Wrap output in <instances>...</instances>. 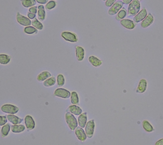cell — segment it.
I'll list each match as a JSON object with an SVG mask.
<instances>
[{"instance_id":"21","label":"cell","mask_w":163,"mask_h":145,"mask_svg":"<svg viewBox=\"0 0 163 145\" xmlns=\"http://www.w3.org/2000/svg\"><path fill=\"white\" fill-rule=\"evenodd\" d=\"M90 63L94 67H100L102 64V62L94 56H90L88 58Z\"/></svg>"},{"instance_id":"3","label":"cell","mask_w":163,"mask_h":145,"mask_svg":"<svg viewBox=\"0 0 163 145\" xmlns=\"http://www.w3.org/2000/svg\"><path fill=\"white\" fill-rule=\"evenodd\" d=\"M1 110L2 112L11 115H14L18 113L19 108L15 105L12 104H4L2 106Z\"/></svg>"},{"instance_id":"40","label":"cell","mask_w":163,"mask_h":145,"mask_svg":"<svg viewBox=\"0 0 163 145\" xmlns=\"http://www.w3.org/2000/svg\"><path fill=\"white\" fill-rule=\"evenodd\" d=\"M133 1V0H123V3L124 4H129Z\"/></svg>"},{"instance_id":"7","label":"cell","mask_w":163,"mask_h":145,"mask_svg":"<svg viewBox=\"0 0 163 145\" xmlns=\"http://www.w3.org/2000/svg\"><path fill=\"white\" fill-rule=\"evenodd\" d=\"M54 95L57 97L63 98H68L71 97V94L69 91L63 88H58L56 90Z\"/></svg>"},{"instance_id":"36","label":"cell","mask_w":163,"mask_h":145,"mask_svg":"<svg viewBox=\"0 0 163 145\" xmlns=\"http://www.w3.org/2000/svg\"><path fill=\"white\" fill-rule=\"evenodd\" d=\"M29 12L30 13H32L36 14L37 12V6H33V7H31L29 9Z\"/></svg>"},{"instance_id":"29","label":"cell","mask_w":163,"mask_h":145,"mask_svg":"<svg viewBox=\"0 0 163 145\" xmlns=\"http://www.w3.org/2000/svg\"><path fill=\"white\" fill-rule=\"evenodd\" d=\"M71 101L74 105L78 104L79 103V98L76 92H72L71 96Z\"/></svg>"},{"instance_id":"14","label":"cell","mask_w":163,"mask_h":145,"mask_svg":"<svg viewBox=\"0 0 163 145\" xmlns=\"http://www.w3.org/2000/svg\"><path fill=\"white\" fill-rule=\"evenodd\" d=\"M120 23L123 27L128 30H133L136 27V23L129 19H123L121 20Z\"/></svg>"},{"instance_id":"41","label":"cell","mask_w":163,"mask_h":145,"mask_svg":"<svg viewBox=\"0 0 163 145\" xmlns=\"http://www.w3.org/2000/svg\"><path fill=\"white\" fill-rule=\"evenodd\" d=\"M139 2H140V1H142V0H139Z\"/></svg>"},{"instance_id":"20","label":"cell","mask_w":163,"mask_h":145,"mask_svg":"<svg viewBox=\"0 0 163 145\" xmlns=\"http://www.w3.org/2000/svg\"><path fill=\"white\" fill-rule=\"evenodd\" d=\"M25 126L22 124L12 125L11 127L12 132L15 133H22L25 130Z\"/></svg>"},{"instance_id":"2","label":"cell","mask_w":163,"mask_h":145,"mask_svg":"<svg viewBox=\"0 0 163 145\" xmlns=\"http://www.w3.org/2000/svg\"><path fill=\"white\" fill-rule=\"evenodd\" d=\"M66 122L70 129L74 131L77 127V120L74 116L69 112H66L65 115Z\"/></svg>"},{"instance_id":"5","label":"cell","mask_w":163,"mask_h":145,"mask_svg":"<svg viewBox=\"0 0 163 145\" xmlns=\"http://www.w3.org/2000/svg\"><path fill=\"white\" fill-rule=\"evenodd\" d=\"M124 3L122 1H118L115 2L113 6L111 7L108 11L109 15L110 16H114L121 10L123 6Z\"/></svg>"},{"instance_id":"17","label":"cell","mask_w":163,"mask_h":145,"mask_svg":"<svg viewBox=\"0 0 163 145\" xmlns=\"http://www.w3.org/2000/svg\"><path fill=\"white\" fill-rule=\"evenodd\" d=\"M68 111L76 115H80L83 112L81 108L76 105L70 106L68 109Z\"/></svg>"},{"instance_id":"22","label":"cell","mask_w":163,"mask_h":145,"mask_svg":"<svg viewBox=\"0 0 163 145\" xmlns=\"http://www.w3.org/2000/svg\"><path fill=\"white\" fill-rule=\"evenodd\" d=\"M51 74L48 71H44L40 73L37 77V80L42 82L46 80L51 76Z\"/></svg>"},{"instance_id":"35","label":"cell","mask_w":163,"mask_h":145,"mask_svg":"<svg viewBox=\"0 0 163 145\" xmlns=\"http://www.w3.org/2000/svg\"><path fill=\"white\" fill-rule=\"evenodd\" d=\"M116 0H107L105 2V5L108 7H111L115 4Z\"/></svg>"},{"instance_id":"34","label":"cell","mask_w":163,"mask_h":145,"mask_svg":"<svg viewBox=\"0 0 163 145\" xmlns=\"http://www.w3.org/2000/svg\"><path fill=\"white\" fill-rule=\"evenodd\" d=\"M7 122V119L6 116H1V123H0L1 126L5 125Z\"/></svg>"},{"instance_id":"1","label":"cell","mask_w":163,"mask_h":145,"mask_svg":"<svg viewBox=\"0 0 163 145\" xmlns=\"http://www.w3.org/2000/svg\"><path fill=\"white\" fill-rule=\"evenodd\" d=\"M141 8L140 2L139 0H133L129 4L128 8V15L129 16H135Z\"/></svg>"},{"instance_id":"27","label":"cell","mask_w":163,"mask_h":145,"mask_svg":"<svg viewBox=\"0 0 163 145\" xmlns=\"http://www.w3.org/2000/svg\"><path fill=\"white\" fill-rule=\"evenodd\" d=\"M10 130V125L9 124H7L4 125L2 127L1 130V133L2 137H5L7 136L9 133Z\"/></svg>"},{"instance_id":"38","label":"cell","mask_w":163,"mask_h":145,"mask_svg":"<svg viewBox=\"0 0 163 145\" xmlns=\"http://www.w3.org/2000/svg\"><path fill=\"white\" fill-rule=\"evenodd\" d=\"M37 3L41 4H46L48 2V0H36Z\"/></svg>"},{"instance_id":"26","label":"cell","mask_w":163,"mask_h":145,"mask_svg":"<svg viewBox=\"0 0 163 145\" xmlns=\"http://www.w3.org/2000/svg\"><path fill=\"white\" fill-rule=\"evenodd\" d=\"M56 80L54 76L51 77L44 81V85L46 87H50L55 84Z\"/></svg>"},{"instance_id":"37","label":"cell","mask_w":163,"mask_h":145,"mask_svg":"<svg viewBox=\"0 0 163 145\" xmlns=\"http://www.w3.org/2000/svg\"><path fill=\"white\" fill-rule=\"evenodd\" d=\"M28 17L30 19H33L36 17V15L35 14L32 13L30 12L28 13Z\"/></svg>"},{"instance_id":"24","label":"cell","mask_w":163,"mask_h":145,"mask_svg":"<svg viewBox=\"0 0 163 145\" xmlns=\"http://www.w3.org/2000/svg\"><path fill=\"white\" fill-rule=\"evenodd\" d=\"M23 6L26 8L32 7L36 5V0H21Z\"/></svg>"},{"instance_id":"31","label":"cell","mask_w":163,"mask_h":145,"mask_svg":"<svg viewBox=\"0 0 163 145\" xmlns=\"http://www.w3.org/2000/svg\"><path fill=\"white\" fill-rule=\"evenodd\" d=\"M24 31V32L27 34H32L37 33V30L34 27H30V26L25 28Z\"/></svg>"},{"instance_id":"15","label":"cell","mask_w":163,"mask_h":145,"mask_svg":"<svg viewBox=\"0 0 163 145\" xmlns=\"http://www.w3.org/2000/svg\"><path fill=\"white\" fill-rule=\"evenodd\" d=\"M7 119L13 125H17L21 124L23 119L14 115H8L7 116Z\"/></svg>"},{"instance_id":"10","label":"cell","mask_w":163,"mask_h":145,"mask_svg":"<svg viewBox=\"0 0 163 145\" xmlns=\"http://www.w3.org/2000/svg\"><path fill=\"white\" fill-rule=\"evenodd\" d=\"M24 120L26 127L29 130H32L34 129L35 126V122L31 116H26Z\"/></svg>"},{"instance_id":"23","label":"cell","mask_w":163,"mask_h":145,"mask_svg":"<svg viewBox=\"0 0 163 145\" xmlns=\"http://www.w3.org/2000/svg\"><path fill=\"white\" fill-rule=\"evenodd\" d=\"M142 126L144 129L147 133H151L154 131L153 126L147 120H144L142 122Z\"/></svg>"},{"instance_id":"42","label":"cell","mask_w":163,"mask_h":145,"mask_svg":"<svg viewBox=\"0 0 163 145\" xmlns=\"http://www.w3.org/2000/svg\"><path fill=\"white\" fill-rule=\"evenodd\" d=\"M103 1H107V0H103Z\"/></svg>"},{"instance_id":"25","label":"cell","mask_w":163,"mask_h":145,"mask_svg":"<svg viewBox=\"0 0 163 145\" xmlns=\"http://www.w3.org/2000/svg\"><path fill=\"white\" fill-rule=\"evenodd\" d=\"M127 15V11L126 8H123L119 11L116 16V19L118 21L123 20Z\"/></svg>"},{"instance_id":"16","label":"cell","mask_w":163,"mask_h":145,"mask_svg":"<svg viewBox=\"0 0 163 145\" xmlns=\"http://www.w3.org/2000/svg\"><path fill=\"white\" fill-rule=\"evenodd\" d=\"M76 57L79 61H83L85 56V50L83 47L76 46Z\"/></svg>"},{"instance_id":"28","label":"cell","mask_w":163,"mask_h":145,"mask_svg":"<svg viewBox=\"0 0 163 145\" xmlns=\"http://www.w3.org/2000/svg\"><path fill=\"white\" fill-rule=\"evenodd\" d=\"M11 57L6 55H0V63L2 65H6L9 62Z\"/></svg>"},{"instance_id":"33","label":"cell","mask_w":163,"mask_h":145,"mask_svg":"<svg viewBox=\"0 0 163 145\" xmlns=\"http://www.w3.org/2000/svg\"><path fill=\"white\" fill-rule=\"evenodd\" d=\"M56 6V2L55 1H51L48 2L46 4L45 7H46V9H47V10H51V9H53L55 8Z\"/></svg>"},{"instance_id":"18","label":"cell","mask_w":163,"mask_h":145,"mask_svg":"<svg viewBox=\"0 0 163 145\" xmlns=\"http://www.w3.org/2000/svg\"><path fill=\"white\" fill-rule=\"evenodd\" d=\"M87 113L84 112L80 115L78 117V124L80 127L82 128L85 127L87 124Z\"/></svg>"},{"instance_id":"11","label":"cell","mask_w":163,"mask_h":145,"mask_svg":"<svg viewBox=\"0 0 163 145\" xmlns=\"http://www.w3.org/2000/svg\"><path fill=\"white\" fill-rule=\"evenodd\" d=\"M147 16V12L145 8H143L133 18L134 21L136 23L143 21Z\"/></svg>"},{"instance_id":"39","label":"cell","mask_w":163,"mask_h":145,"mask_svg":"<svg viewBox=\"0 0 163 145\" xmlns=\"http://www.w3.org/2000/svg\"><path fill=\"white\" fill-rule=\"evenodd\" d=\"M155 145H163V138L156 142Z\"/></svg>"},{"instance_id":"12","label":"cell","mask_w":163,"mask_h":145,"mask_svg":"<svg viewBox=\"0 0 163 145\" xmlns=\"http://www.w3.org/2000/svg\"><path fill=\"white\" fill-rule=\"evenodd\" d=\"M147 86V83L146 80L144 79H141L139 81L136 92L138 94H143L146 90Z\"/></svg>"},{"instance_id":"32","label":"cell","mask_w":163,"mask_h":145,"mask_svg":"<svg viewBox=\"0 0 163 145\" xmlns=\"http://www.w3.org/2000/svg\"><path fill=\"white\" fill-rule=\"evenodd\" d=\"M65 83V78L62 74H59L57 77V84L58 86H63Z\"/></svg>"},{"instance_id":"8","label":"cell","mask_w":163,"mask_h":145,"mask_svg":"<svg viewBox=\"0 0 163 145\" xmlns=\"http://www.w3.org/2000/svg\"><path fill=\"white\" fill-rule=\"evenodd\" d=\"M16 19L18 23L22 26L27 27V26L31 25L32 24V21L29 18L20 15L19 12L17 13Z\"/></svg>"},{"instance_id":"4","label":"cell","mask_w":163,"mask_h":145,"mask_svg":"<svg viewBox=\"0 0 163 145\" xmlns=\"http://www.w3.org/2000/svg\"><path fill=\"white\" fill-rule=\"evenodd\" d=\"M95 127V124L94 120H90L87 122L86 126V133L88 138H92L93 136Z\"/></svg>"},{"instance_id":"6","label":"cell","mask_w":163,"mask_h":145,"mask_svg":"<svg viewBox=\"0 0 163 145\" xmlns=\"http://www.w3.org/2000/svg\"><path fill=\"white\" fill-rule=\"evenodd\" d=\"M61 36L66 41H68L72 42V43H76L77 42V36L74 33L69 32V31H64L62 32Z\"/></svg>"},{"instance_id":"9","label":"cell","mask_w":163,"mask_h":145,"mask_svg":"<svg viewBox=\"0 0 163 145\" xmlns=\"http://www.w3.org/2000/svg\"><path fill=\"white\" fill-rule=\"evenodd\" d=\"M75 133L76 137L80 141L83 142L86 141L87 139V135L86 133L84 131L83 128L77 127L76 129Z\"/></svg>"},{"instance_id":"19","label":"cell","mask_w":163,"mask_h":145,"mask_svg":"<svg viewBox=\"0 0 163 145\" xmlns=\"http://www.w3.org/2000/svg\"><path fill=\"white\" fill-rule=\"evenodd\" d=\"M38 18L40 21H44L46 18V12L43 5H40L38 7Z\"/></svg>"},{"instance_id":"13","label":"cell","mask_w":163,"mask_h":145,"mask_svg":"<svg viewBox=\"0 0 163 145\" xmlns=\"http://www.w3.org/2000/svg\"><path fill=\"white\" fill-rule=\"evenodd\" d=\"M154 21V17L153 15L150 13L141 23V26L142 28H147L151 26Z\"/></svg>"},{"instance_id":"30","label":"cell","mask_w":163,"mask_h":145,"mask_svg":"<svg viewBox=\"0 0 163 145\" xmlns=\"http://www.w3.org/2000/svg\"><path fill=\"white\" fill-rule=\"evenodd\" d=\"M32 24L33 27L38 30H42L44 28L43 24L40 21H39L36 18H34V20H32Z\"/></svg>"}]
</instances>
